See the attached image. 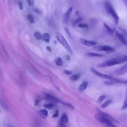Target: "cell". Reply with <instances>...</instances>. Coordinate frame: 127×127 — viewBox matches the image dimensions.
Here are the masks:
<instances>
[{"label":"cell","mask_w":127,"mask_h":127,"mask_svg":"<svg viewBox=\"0 0 127 127\" xmlns=\"http://www.w3.org/2000/svg\"><path fill=\"white\" fill-rule=\"evenodd\" d=\"M95 118L97 120L103 124L105 126L111 123H118L119 122L110 114L101 111H98L95 114Z\"/></svg>","instance_id":"1"},{"label":"cell","mask_w":127,"mask_h":127,"mask_svg":"<svg viewBox=\"0 0 127 127\" xmlns=\"http://www.w3.org/2000/svg\"><path fill=\"white\" fill-rule=\"evenodd\" d=\"M127 61V56L120 55L116 57L113 58L106 61L105 62L101 64L99 66L101 67H106L119 64Z\"/></svg>","instance_id":"2"},{"label":"cell","mask_w":127,"mask_h":127,"mask_svg":"<svg viewBox=\"0 0 127 127\" xmlns=\"http://www.w3.org/2000/svg\"><path fill=\"white\" fill-rule=\"evenodd\" d=\"M90 70L91 71V72L94 74L95 75L100 77L101 78H104V79H109L110 80H111V81H113L115 83H124V80H122V79H118V78H115L112 76L110 75H108L104 73H102L101 72H99V71H98L96 69H95V68H94L93 67H91L90 68Z\"/></svg>","instance_id":"3"},{"label":"cell","mask_w":127,"mask_h":127,"mask_svg":"<svg viewBox=\"0 0 127 127\" xmlns=\"http://www.w3.org/2000/svg\"><path fill=\"white\" fill-rule=\"evenodd\" d=\"M105 6L107 12L112 16L115 24H118L119 22V17L112 4L109 1H107L105 3Z\"/></svg>","instance_id":"4"},{"label":"cell","mask_w":127,"mask_h":127,"mask_svg":"<svg viewBox=\"0 0 127 127\" xmlns=\"http://www.w3.org/2000/svg\"><path fill=\"white\" fill-rule=\"evenodd\" d=\"M56 37L57 38V39H58V40L59 41V42H60L61 43V44L70 53L72 54V50L70 48V47L69 46V45H68V43L66 42L65 39L64 38V37L62 35V34H61L59 32H57L56 34Z\"/></svg>","instance_id":"5"},{"label":"cell","mask_w":127,"mask_h":127,"mask_svg":"<svg viewBox=\"0 0 127 127\" xmlns=\"http://www.w3.org/2000/svg\"><path fill=\"white\" fill-rule=\"evenodd\" d=\"M127 72V63L121 66L120 68L115 71L114 74L117 75H121L125 74Z\"/></svg>","instance_id":"6"},{"label":"cell","mask_w":127,"mask_h":127,"mask_svg":"<svg viewBox=\"0 0 127 127\" xmlns=\"http://www.w3.org/2000/svg\"><path fill=\"white\" fill-rule=\"evenodd\" d=\"M45 99L47 101L50 102V103L55 104V103H58L60 102V100L59 99H58L57 98H56V97H54L51 95H50L49 94H45Z\"/></svg>","instance_id":"7"},{"label":"cell","mask_w":127,"mask_h":127,"mask_svg":"<svg viewBox=\"0 0 127 127\" xmlns=\"http://www.w3.org/2000/svg\"><path fill=\"white\" fill-rule=\"evenodd\" d=\"M116 32V36L117 37L118 40L125 46H126L127 47V39L124 37L122 35H121V34H120L119 33H118L117 31H115Z\"/></svg>","instance_id":"8"},{"label":"cell","mask_w":127,"mask_h":127,"mask_svg":"<svg viewBox=\"0 0 127 127\" xmlns=\"http://www.w3.org/2000/svg\"><path fill=\"white\" fill-rule=\"evenodd\" d=\"M80 42L84 45L86 46H88V47H91L93 46H94L96 45V42L95 41H88V40H86L85 39L81 38L80 40Z\"/></svg>","instance_id":"9"},{"label":"cell","mask_w":127,"mask_h":127,"mask_svg":"<svg viewBox=\"0 0 127 127\" xmlns=\"http://www.w3.org/2000/svg\"><path fill=\"white\" fill-rule=\"evenodd\" d=\"M72 9H73L72 7H69V9L66 11V12L64 15V16H63V21L64 23H66L67 22L68 18H69V15L71 13V11L72 10Z\"/></svg>","instance_id":"10"},{"label":"cell","mask_w":127,"mask_h":127,"mask_svg":"<svg viewBox=\"0 0 127 127\" xmlns=\"http://www.w3.org/2000/svg\"><path fill=\"white\" fill-rule=\"evenodd\" d=\"M115 29V31L118 32L121 35H122L124 37H125L127 39V31H126L125 29H123L121 27H117Z\"/></svg>","instance_id":"11"},{"label":"cell","mask_w":127,"mask_h":127,"mask_svg":"<svg viewBox=\"0 0 127 127\" xmlns=\"http://www.w3.org/2000/svg\"><path fill=\"white\" fill-rule=\"evenodd\" d=\"M68 122V117L67 115L65 113H63L61 116V117L60 119V122H62L63 123H67Z\"/></svg>","instance_id":"12"},{"label":"cell","mask_w":127,"mask_h":127,"mask_svg":"<svg viewBox=\"0 0 127 127\" xmlns=\"http://www.w3.org/2000/svg\"><path fill=\"white\" fill-rule=\"evenodd\" d=\"M102 51H105L107 52H113L115 51V49L109 46H102Z\"/></svg>","instance_id":"13"},{"label":"cell","mask_w":127,"mask_h":127,"mask_svg":"<svg viewBox=\"0 0 127 127\" xmlns=\"http://www.w3.org/2000/svg\"><path fill=\"white\" fill-rule=\"evenodd\" d=\"M88 85V82L85 81V82H83L79 87H78V90L79 91H80V92H82L83 91H84L87 87Z\"/></svg>","instance_id":"14"},{"label":"cell","mask_w":127,"mask_h":127,"mask_svg":"<svg viewBox=\"0 0 127 127\" xmlns=\"http://www.w3.org/2000/svg\"><path fill=\"white\" fill-rule=\"evenodd\" d=\"M39 113H40L41 117L43 119H46L48 115L47 111L45 109L41 110L39 112Z\"/></svg>","instance_id":"15"},{"label":"cell","mask_w":127,"mask_h":127,"mask_svg":"<svg viewBox=\"0 0 127 127\" xmlns=\"http://www.w3.org/2000/svg\"><path fill=\"white\" fill-rule=\"evenodd\" d=\"M104 25L106 29L107 30V31L111 34H113L114 33V32L115 31V29L114 28H112L111 27H110L108 25H107L106 23H105V22L104 23Z\"/></svg>","instance_id":"16"},{"label":"cell","mask_w":127,"mask_h":127,"mask_svg":"<svg viewBox=\"0 0 127 127\" xmlns=\"http://www.w3.org/2000/svg\"><path fill=\"white\" fill-rule=\"evenodd\" d=\"M55 105H54V104H53V103H46V104H44L43 105V107L46 108V109H49V110H51L53 108H54L55 107Z\"/></svg>","instance_id":"17"},{"label":"cell","mask_w":127,"mask_h":127,"mask_svg":"<svg viewBox=\"0 0 127 127\" xmlns=\"http://www.w3.org/2000/svg\"><path fill=\"white\" fill-rule=\"evenodd\" d=\"M87 56L88 57H100L103 56L102 55L95 53H87L86 54Z\"/></svg>","instance_id":"18"},{"label":"cell","mask_w":127,"mask_h":127,"mask_svg":"<svg viewBox=\"0 0 127 127\" xmlns=\"http://www.w3.org/2000/svg\"><path fill=\"white\" fill-rule=\"evenodd\" d=\"M55 63L58 66H62L63 65V61L61 58L57 57L55 59Z\"/></svg>","instance_id":"19"},{"label":"cell","mask_w":127,"mask_h":127,"mask_svg":"<svg viewBox=\"0 0 127 127\" xmlns=\"http://www.w3.org/2000/svg\"><path fill=\"white\" fill-rule=\"evenodd\" d=\"M43 39L46 42H49L50 41V36L48 33H44L43 35Z\"/></svg>","instance_id":"20"},{"label":"cell","mask_w":127,"mask_h":127,"mask_svg":"<svg viewBox=\"0 0 127 127\" xmlns=\"http://www.w3.org/2000/svg\"><path fill=\"white\" fill-rule=\"evenodd\" d=\"M62 104H63L64 106H65V107H67L68 108L70 109V110H73L74 109V106H73L72 104H70V103H66V102H62Z\"/></svg>","instance_id":"21"},{"label":"cell","mask_w":127,"mask_h":127,"mask_svg":"<svg viewBox=\"0 0 127 127\" xmlns=\"http://www.w3.org/2000/svg\"><path fill=\"white\" fill-rule=\"evenodd\" d=\"M112 102V100H108L106 101H105L104 103H103V104L101 105V108H105L106 107H107V106H108Z\"/></svg>","instance_id":"22"},{"label":"cell","mask_w":127,"mask_h":127,"mask_svg":"<svg viewBox=\"0 0 127 127\" xmlns=\"http://www.w3.org/2000/svg\"><path fill=\"white\" fill-rule=\"evenodd\" d=\"M127 108V95H126V98L123 102V104L122 106V108H121V109L122 110H125Z\"/></svg>","instance_id":"23"},{"label":"cell","mask_w":127,"mask_h":127,"mask_svg":"<svg viewBox=\"0 0 127 127\" xmlns=\"http://www.w3.org/2000/svg\"><path fill=\"white\" fill-rule=\"evenodd\" d=\"M79 77H80L79 74H74V75H72V76L70 77V79L71 80L76 81V80H77L78 79V78H79Z\"/></svg>","instance_id":"24"},{"label":"cell","mask_w":127,"mask_h":127,"mask_svg":"<svg viewBox=\"0 0 127 127\" xmlns=\"http://www.w3.org/2000/svg\"><path fill=\"white\" fill-rule=\"evenodd\" d=\"M27 18H28V20L29 21V22L31 23H35L34 19L33 16L31 14H28L27 15Z\"/></svg>","instance_id":"25"},{"label":"cell","mask_w":127,"mask_h":127,"mask_svg":"<svg viewBox=\"0 0 127 127\" xmlns=\"http://www.w3.org/2000/svg\"><path fill=\"white\" fill-rule=\"evenodd\" d=\"M34 36H35V37L37 39H38V40L41 39V38H42V35H41V33H39V32H38V31H36V32H35L34 33Z\"/></svg>","instance_id":"26"},{"label":"cell","mask_w":127,"mask_h":127,"mask_svg":"<svg viewBox=\"0 0 127 127\" xmlns=\"http://www.w3.org/2000/svg\"><path fill=\"white\" fill-rule=\"evenodd\" d=\"M106 98V96L105 95H101L97 99V102L98 103H101Z\"/></svg>","instance_id":"27"},{"label":"cell","mask_w":127,"mask_h":127,"mask_svg":"<svg viewBox=\"0 0 127 127\" xmlns=\"http://www.w3.org/2000/svg\"><path fill=\"white\" fill-rule=\"evenodd\" d=\"M0 103H1V106H2L5 110H6L7 111H9V108H8V107L7 106V105L4 102H3L2 101H1Z\"/></svg>","instance_id":"28"},{"label":"cell","mask_w":127,"mask_h":127,"mask_svg":"<svg viewBox=\"0 0 127 127\" xmlns=\"http://www.w3.org/2000/svg\"><path fill=\"white\" fill-rule=\"evenodd\" d=\"M78 27L83 28H85V27H87L88 25L85 24H79L78 25Z\"/></svg>","instance_id":"29"},{"label":"cell","mask_w":127,"mask_h":127,"mask_svg":"<svg viewBox=\"0 0 127 127\" xmlns=\"http://www.w3.org/2000/svg\"><path fill=\"white\" fill-rule=\"evenodd\" d=\"M57 127H67L64 124V123H62V122H60L58 124V125Z\"/></svg>","instance_id":"30"},{"label":"cell","mask_w":127,"mask_h":127,"mask_svg":"<svg viewBox=\"0 0 127 127\" xmlns=\"http://www.w3.org/2000/svg\"><path fill=\"white\" fill-rule=\"evenodd\" d=\"M27 2H28V4H29L30 6H33V5H34V0H27Z\"/></svg>","instance_id":"31"},{"label":"cell","mask_w":127,"mask_h":127,"mask_svg":"<svg viewBox=\"0 0 127 127\" xmlns=\"http://www.w3.org/2000/svg\"><path fill=\"white\" fill-rule=\"evenodd\" d=\"M59 115V111L58 110H56V111L55 112L54 115H53V118H57Z\"/></svg>","instance_id":"32"},{"label":"cell","mask_w":127,"mask_h":127,"mask_svg":"<svg viewBox=\"0 0 127 127\" xmlns=\"http://www.w3.org/2000/svg\"><path fill=\"white\" fill-rule=\"evenodd\" d=\"M81 17L78 18L77 19H76L75 20V21H74V24H76V23H78L79 21H81Z\"/></svg>","instance_id":"33"},{"label":"cell","mask_w":127,"mask_h":127,"mask_svg":"<svg viewBox=\"0 0 127 127\" xmlns=\"http://www.w3.org/2000/svg\"><path fill=\"white\" fill-rule=\"evenodd\" d=\"M106 127H117L116 125H115L114 124V123H111V124H109V125L106 126Z\"/></svg>","instance_id":"34"},{"label":"cell","mask_w":127,"mask_h":127,"mask_svg":"<svg viewBox=\"0 0 127 127\" xmlns=\"http://www.w3.org/2000/svg\"><path fill=\"white\" fill-rule=\"evenodd\" d=\"M64 72L66 74H67V75H70L72 73L71 71H69V70H64Z\"/></svg>","instance_id":"35"},{"label":"cell","mask_w":127,"mask_h":127,"mask_svg":"<svg viewBox=\"0 0 127 127\" xmlns=\"http://www.w3.org/2000/svg\"><path fill=\"white\" fill-rule=\"evenodd\" d=\"M18 6H19V7L20 9H22V4L21 3V1H18Z\"/></svg>","instance_id":"36"},{"label":"cell","mask_w":127,"mask_h":127,"mask_svg":"<svg viewBox=\"0 0 127 127\" xmlns=\"http://www.w3.org/2000/svg\"><path fill=\"white\" fill-rule=\"evenodd\" d=\"M123 1H124V2L125 3V4H126V6H127V0H124Z\"/></svg>","instance_id":"37"},{"label":"cell","mask_w":127,"mask_h":127,"mask_svg":"<svg viewBox=\"0 0 127 127\" xmlns=\"http://www.w3.org/2000/svg\"><path fill=\"white\" fill-rule=\"evenodd\" d=\"M66 59H67V60H70V57H69V56H68V55H67V56H66Z\"/></svg>","instance_id":"38"},{"label":"cell","mask_w":127,"mask_h":127,"mask_svg":"<svg viewBox=\"0 0 127 127\" xmlns=\"http://www.w3.org/2000/svg\"><path fill=\"white\" fill-rule=\"evenodd\" d=\"M124 83H125V84H127V80H124Z\"/></svg>","instance_id":"39"},{"label":"cell","mask_w":127,"mask_h":127,"mask_svg":"<svg viewBox=\"0 0 127 127\" xmlns=\"http://www.w3.org/2000/svg\"><path fill=\"white\" fill-rule=\"evenodd\" d=\"M7 127H14L11 126H10V125H8V126H7Z\"/></svg>","instance_id":"40"}]
</instances>
